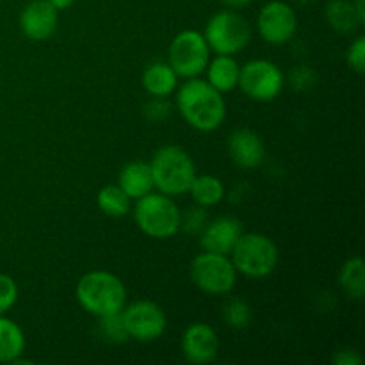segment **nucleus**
Listing matches in <instances>:
<instances>
[{"label":"nucleus","instance_id":"a878e982","mask_svg":"<svg viewBox=\"0 0 365 365\" xmlns=\"http://www.w3.org/2000/svg\"><path fill=\"white\" fill-rule=\"evenodd\" d=\"M98 331H100V335L106 339V341L114 342V344L130 341L127 335V330H125V327H123V321H121L120 314L100 317Z\"/></svg>","mask_w":365,"mask_h":365},{"label":"nucleus","instance_id":"39448f33","mask_svg":"<svg viewBox=\"0 0 365 365\" xmlns=\"http://www.w3.org/2000/svg\"><path fill=\"white\" fill-rule=\"evenodd\" d=\"M134 221L139 230L152 239H171L180 232L182 210L171 196L163 192H148L135 200L132 209Z\"/></svg>","mask_w":365,"mask_h":365},{"label":"nucleus","instance_id":"f257e3e1","mask_svg":"<svg viewBox=\"0 0 365 365\" xmlns=\"http://www.w3.org/2000/svg\"><path fill=\"white\" fill-rule=\"evenodd\" d=\"M177 109L185 123L198 132H214L227 120L223 93L200 77L185 78L175 91Z\"/></svg>","mask_w":365,"mask_h":365},{"label":"nucleus","instance_id":"f8f14e48","mask_svg":"<svg viewBox=\"0 0 365 365\" xmlns=\"http://www.w3.org/2000/svg\"><path fill=\"white\" fill-rule=\"evenodd\" d=\"M180 349L189 364L205 365L214 362L220 353L217 331L207 323H192L184 330Z\"/></svg>","mask_w":365,"mask_h":365},{"label":"nucleus","instance_id":"9b49d317","mask_svg":"<svg viewBox=\"0 0 365 365\" xmlns=\"http://www.w3.org/2000/svg\"><path fill=\"white\" fill-rule=\"evenodd\" d=\"M259 36L269 45H285L298 32V14L294 7L282 0L264 4L257 16Z\"/></svg>","mask_w":365,"mask_h":365},{"label":"nucleus","instance_id":"f03ea898","mask_svg":"<svg viewBox=\"0 0 365 365\" xmlns=\"http://www.w3.org/2000/svg\"><path fill=\"white\" fill-rule=\"evenodd\" d=\"M75 298L86 312L100 319L123 310L127 305V287L123 280L110 271H89L77 282Z\"/></svg>","mask_w":365,"mask_h":365},{"label":"nucleus","instance_id":"7ed1b4c3","mask_svg":"<svg viewBox=\"0 0 365 365\" xmlns=\"http://www.w3.org/2000/svg\"><path fill=\"white\" fill-rule=\"evenodd\" d=\"M148 164L153 177V187L171 198L185 195L196 177L195 160L178 145L160 146Z\"/></svg>","mask_w":365,"mask_h":365},{"label":"nucleus","instance_id":"f704fd0d","mask_svg":"<svg viewBox=\"0 0 365 365\" xmlns=\"http://www.w3.org/2000/svg\"><path fill=\"white\" fill-rule=\"evenodd\" d=\"M355 2H359V4H365V0H355Z\"/></svg>","mask_w":365,"mask_h":365},{"label":"nucleus","instance_id":"a211bd4d","mask_svg":"<svg viewBox=\"0 0 365 365\" xmlns=\"http://www.w3.org/2000/svg\"><path fill=\"white\" fill-rule=\"evenodd\" d=\"M141 84L150 96L168 98L178 88V75L168 61H155L143 71Z\"/></svg>","mask_w":365,"mask_h":365},{"label":"nucleus","instance_id":"c756f323","mask_svg":"<svg viewBox=\"0 0 365 365\" xmlns=\"http://www.w3.org/2000/svg\"><path fill=\"white\" fill-rule=\"evenodd\" d=\"M289 82H291V86L296 91H307V89L312 88L314 82H316V75H314V71L310 70V68H296V70H292Z\"/></svg>","mask_w":365,"mask_h":365},{"label":"nucleus","instance_id":"c85d7f7f","mask_svg":"<svg viewBox=\"0 0 365 365\" xmlns=\"http://www.w3.org/2000/svg\"><path fill=\"white\" fill-rule=\"evenodd\" d=\"M346 61H348V66L353 71H356L359 75H362L365 71V38L359 36L351 45L348 46V52H346Z\"/></svg>","mask_w":365,"mask_h":365},{"label":"nucleus","instance_id":"b1692460","mask_svg":"<svg viewBox=\"0 0 365 365\" xmlns=\"http://www.w3.org/2000/svg\"><path fill=\"white\" fill-rule=\"evenodd\" d=\"M223 321L227 323L228 328L232 330H245L252 324V307L241 298H230L223 307Z\"/></svg>","mask_w":365,"mask_h":365},{"label":"nucleus","instance_id":"9d476101","mask_svg":"<svg viewBox=\"0 0 365 365\" xmlns=\"http://www.w3.org/2000/svg\"><path fill=\"white\" fill-rule=\"evenodd\" d=\"M128 339L138 342L159 341L168 328V317L163 307L150 299L127 303L120 312Z\"/></svg>","mask_w":365,"mask_h":365},{"label":"nucleus","instance_id":"5701e85b","mask_svg":"<svg viewBox=\"0 0 365 365\" xmlns=\"http://www.w3.org/2000/svg\"><path fill=\"white\" fill-rule=\"evenodd\" d=\"M100 212L109 217H123L132 210V200L118 184L103 185L96 195Z\"/></svg>","mask_w":365,"mask_h":365},{"label":"nucleus","instance_id":"0eeeda50","mask_svg":"<svg viewBox=\"0 0 365 365\" xmlns=\"http://www.w3.org/2000/svg\"><path fill=\"white\" fill-rule=\"evenodd\" d=\"M189 277L195 287L210 296L230 294L237 284V271L230 257L203 250L191 260Z\"/></svg>","mask_w":365,"mask_h":365},{"label":"nucleus","instance_id":"4be33fe9","mask_svg":"<svg viewBox=\"0 0 365 365\" xmlns=\"http://www.w3.org/2000/svg\"><path fill=\"white\" fill-rule=\"evenodd\" d=\"M339 285L348 298L356 302L365 298V264L362 257H351L342 264L339 271Z\"/></svg>","mask_w":365,"mask_h":365},{"label":"nucleus","instance_id":"6e6552de","mask_svg":"<svg viewBox=\"0 0 365 365\" xmlns=\"http://www.w3.org/2000/svg\"><path fill=\"white\" fill-rule=\"evenodd\" d=\"M285 82L287 78L277 63L269 59H252L241 66L237 88L255 102H273L282 95Z\"/></svg>","mask_w":365,"mask_h":365},{"label":"nucleus","instance_id":"f3484780","mask_svg":"<svg viewBox=\"0 0 365 365\" xmlns=\"http://www.w3.org/2000/svg\"><path fill=\"white\" fill-rule=\"evenodd\" d=\"M118 185L125 191L130 200H139L152 192L153 177L150 171V164L145 160H130L125 164L118 173Z\"/></svg>","mask_w":365,"mask_h":365},{"label":"nucleus","instance_id":"2eb2a0df","mask_svg":"<svg viewBox=\"0 0 365 365\" xmlns=\"http://www.w3.org/2000/svg\"><path fill=\"white\" fill-rule=\"evenodd\" d=\"M228 155L241 170H255L266 159V145L252 128H237L228 138Z\"/></svg>","mask_w":365,"mask_h":365},{"label":"nucleus","instance_id":"72a5a7b5","mask_svg":"<svg viewBox=\"0 0 365 365\" xmlns=\"http://www.w3.org/2000/svg\"><path fill=\"white\" fill-rule=\"evenodd\" d=\"M296 2H299V4H303V6H305V4H314L316 0H296Z\"/></svg>","mask_w":365,"mask_h":365},{"label":"nucleus","instance_id":"473e14b6","mask_svg":"<svg viewBox=\"0 0 365 365\" xmlns=\"http://www.w3.org/2000/svg\"><path fill=\"white\" fill-rule=\"evenodd\" d=\"M48 2L52 4L57 11H64V9H70V7L73 6L75 0H48Z\"/></svg>","mask_w":365,"mask_h":365},{"label":"nucleus","instance_id":"423d86ee","mask_svg":"<svg viewBox=\"0 0 365 365\" xmlns=\"http://www.w3.org/2000/svg\"><path fill=\"white\" fill-rule=\"evenodd\" d=\"M202 34L210 52L220 56H235L252 41V25L237 11L223 9L207 20Z\"/></svg>","mask_w":365,"mask_h":365},{"label":"nucleus","instance_id":"393cba45","mask_svg":"<svg viewBox=\"0 0 365 365\" xmlns=\"http://www.w3.org/2000/svg\"><path fill=\"white\" fill-rule=\"evenodd\" d=\"M209 223V214L205 207L192 205L180 216V230H184L189 235H200L205 225Z\"/></svg>","mask_w":365,"mask_h":365},{"label":"nucleus","instance_id":"aec40b11","mask_svg":"<svg viewBox=\"0 0 365 365\" xmlns=\"http://www.w3.org/2000/svg\"><path fill=\"white\" fill-rule=\"evenodd\" d=\"M25 334L20 324L0 314V364H14L25 351Z\"/></svg>","mask_w":365,"mask_h":365},{"label":"nucleus","instance_id":"1a4fd4ad","mask_svg":"<svg viewBox=\"0 0 365 365\" xmlns=\"http://www.w3.org/2000/svg\"><path fill=\"white\" fill-rule=\"evenodd\" d=\"M210 48L198 31H182L171 41L168 50V63L178 78L200 77L210 61Z\"/></svg>","mask_w":365,"mask_h":365},{"label":"nucleus","instance_id":"ddd939ff","mask_svg":"<svg viewBox=\"0 0 365 365\" xmlns=\"http://www.w3.org/2000/svg\"><path fill=\"white\" fill-rule=\"evenodd\" d=\"M20 29L31 41H46L59 25V11L48 0H31L20 13Z\"/></svg>","mask_w":365,"mask_h":365},{"label":"nucleus","instance_id":"cd10ccee","mask_svg":"<svg viewBox=\"0 0 365 365\" xmlns=\"http://www.w3.org/2000/svg\"><path fill=\"white\" fill-rule=\"evenodd\" d=\"M143 114L148 121L152 123H160L166 118H170L171 114V103L168 102V98H159V96H150L148 102L145 103V109Z\"/></svg>","mask_w":365,"mask_h":365},{"label":"nucleus","instance_id":"412c9836","mask_svg":"<svg viewBox=\"0 0 365 365\" xmlns=\"http://www.w3.org/2000/svg\"><path fill=\"white\" fill-rule=\"evenodd\" d=\"M189 195L192 202L200 207H216L223 202L225 198V185L221 178L216 175H198L196 173L195 180L189 185Z\"/></svg>","mask_w":365,"mask_h":365},{"label":"nucleus","instance_id":"20e7f679","mask_svg":"<svg viewBox=\"0 0 365 365\" xmlns=\"http://www.w3.org/2000/svg\"><path fill=\"white\" fill-rule=\"evenodd\" d=\"M237 274L260 280L274 273L280 262V252L271 237L259 232H242L228 253Z\"/></svg>","mask_w":365,"mask_h":365},{"label":"nucleus","instance_id":"2f4dec72","mask_svg":"<svg viewBox=\"0 0 365 365\" xmlns=\"http://www.w3.org/2000/svg\"><path fill=\"white\" fill-rule=\"evenodd\" d=\"M221 2H223L227 7H230V9H241V7L250 6L253 0H221Z\"/></svg>","mask_w":365,"mask_h":365},{"label":"nucleus","instance_id":"bb28decb","mask_svg":"<svg viewBox=\"0 0 365 365\" xmlns=\"http://www.w3.org/2000/svg\"><path fill=\"white\" fill-rule=\"evenodd\" d=\"M18 302V285L13 277L0 273V314H7Z\"/></svg>","mask_w":365,"mask_h":365},{"label":"nucleus","instance_id":"6ab92c4d","mask_svg":"<svg viewBox=\"0 0 365 365\" xmlns=\"http://www.w3.org/2000/svg\"><path fill=\"white\" fill-rule=\"evenodd\" d=\"M205 71V81L214 89H217L220 93H230L239 84L241 64L235 61V56H220V53H216V57H210Z\"/></svg>","mask_w":365,"mask_h":365},{"label":"nucleus","instance_id":"4468645a","mask_svg":"<svg viewBox=\"0 0 365 365\" xmlns=\"http://www.w3.org/2000/svg\"><path fill=\"white\" fill-rule=\"evenodd\" d=\"M241 221L234 216H220L216 220H209L205 228L200 234V246L203 252H214L228 255L239 237L242 235Z\"/></svg>","mask_w":365,"mask_h":365},{"label":"nucleus","instance_id":"7c9ffc66","mask_svg":"<svg viewBox=\"0 0 365 365\" xmlns=\"http://www.w3.org/2000/svg\"><path fill=\"white\" fill-rule=\"evenodd\" d=\"M331 364L335 365H360L362 364V356L359 355V351L355 349H339L335 351V355L331 356Z\"/></svg>","mask_w":365,"mask_h":365},{"label":"nucleus","instance_id":"dca6fc26","mask_svg":"<svg viewBox=\"0 0 365 365\" xmlns=\"http://www.w3.org/2000/svg\"><path fill=\"white\" fill-rule=\"evenodd\" d=\"M324 16L335 32L349 34L365 24V4L355 0H330L324 7Z\"/></svg>","mask_w":365,"mask_h":365}]
</instances>
